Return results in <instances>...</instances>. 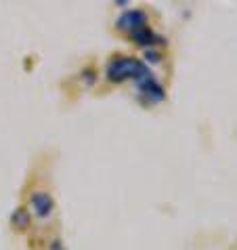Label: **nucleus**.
<instances>
[{"label":"nucleus","mask_w":237,"mask_h":250,"mask_svg":"<svg viewBox=\"0 0 237 250\" xmlns=\"http://www.w3.org/2000/svg\"><path fill=\"white\" fill-rule=\"evenodd\" d=\"M151 72L147 65L141 63L138 59L132 57H118L107 65V78L114 82H124V80H143L147 78Z\"/></svg>","instance_id":"nucleus-1"},{"label":"nucleus","mask_w":237,"mask_h":250,"mask_svg":"<svg viewBox=\"0 0 237 250\" xmlns=\"http://www.w3.org/2000/svg\"><path fill=\"white\" fill-rule=\"evenodd\" d=\"M138 93L149 103H159V101H164V97H166L162 84L153 78V74H149L147 78H143V80H138Z\"/></svg>","instance_id":"nucleus-2"},{"label":"nucleus","mask_w":237,"mask_h":250,"mask_svg":"<svg viewBox=\"0 0 237 250\" xmlns=\"http://www.w3.org/2000/svg\"><path fill=\"white\" fill-rule=\"evenodd\" d=\"M145 23H147V15L138 9L126 11L124 15H120V19H118V27H120L122 32H128V34L141 30V27H145Z\"/></svg>","instance_id":"nucleus-3"},{"label":"nucleus","mask_w":237,"mask_h":250,"mask_svg":"<svg viewBox=\"0 0 237 250\" xmlns=\"http://www.w3.org/2000/svg\"><path fill=\"white\" fill-rule=\"evenodd\" d=\"M130 38L135 40L137 44H143V46H151V44H164L166 40L159 36V34H156L153 30H149L147 25L141 27V30H137V32H132L130 34Z\"/></svg>","instance_id":"nucleus-4"},{"label":"nucleus","mask_w":237,"mask_h":250,"mask_svg":"<svg viewBox=\"0 0 237 250\" xmlns=\"http://www.w3.org/2000/svg\"><path fill=\"white\" fill-rule=\"evenodd\" d=\"M32 206L38 217H48L53 210V198L48 193H34L32 196Z\"/></svg>","instance_id":"nucleus-5"},{"label":"nucleus","mask_w":237,"mask_h":250,"mask_svg":"<svg viewBox=\"0 0 237 250\" xmlns=\"http://www.w3.org/2000/svg\"><path fill=\"white\" fill-rule=\"evenodd\" d=\"M27 221H30V217H27L25 210H17L15 214H13V223H15L17 227H27Z\"/></svg>","instance_id":"nucleus-6"},{"label":"nucleus","mask_w":237,"mask_h":250,"mask_svg":"<svg viewBox=\"0 0 237 250\" xmlns=\"http://www.w3.org/2000/svg\"><path fill=\"white\" fill-rule=\"evenodd\" d=\"M145 57H147V61H151V63H158V61H159L158 51H147V55H145Z\"/></svg>","instance_id":"nucleus-7"}]
</instances>
